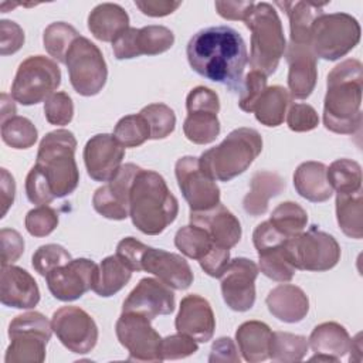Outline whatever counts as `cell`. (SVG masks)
I'll use <instances>...</instances> for the list:
<instances>
[{
	"label": "cell",
	"mask_w": 363,
	"mask_h": 363,
	"mask_svg": "<svg viewBox=\"0 0 363 363\" xmlns=\"http://www.w3.org/2000/svg\"><path fill=\"white\" fill-rule=\"evenodd\" d=\"M186 55L191 69L200 77L240 94L248 52L237 30L228 26L199 30L189 40Z\"/></svg>",
	"instance_id": "1"
},
{
	"label": "cell",
	"mask_w": 363,
	"mask_h": 363,
	"mask_svg": "<svg viewBox=\"0 0 363 363\" xmlns=\"http://www.w3.org/2000/svg\"><path fill=\"white\" fill-rule=\"evenodd\" d=\"M363 65L347 58L332 68L326 79L323 125L339 135H353L362 126Z\"/></svg>",
	"instance_id": "2"
},
{
	"label": "cell",
	"mask_w": 363,
	"mask_h": 363,
	"mask_svg": "<svg viewBox=\"0 0 363 363\" xmlns=\"http://www.w3.org/2000/svg\"><path fill=\"white\" fill-rule=\"evenodd\" d=\"M179 201L166 180L153 170L139 167L129 193V217L146 235L162 234L177 217Z\"/></svg>",
	"instance_id": "3"
},
{
	"label": "cell",
	"mask_w": 363,
	"mask_h": 363,
	"mask_svg": "<svg viewBox=\"0 0 363 363\" xmlns=\"http://www.w3.org/2000/svg\"><path fill=\"white\" fill-rule=\"evenodd\" d=\"M77 139L71 130L48 132L40 142L35 167L48 182L55 199L74 193L79 183V170L75 162Z\"/></svg>",
	"instance_id": "4"
},
{
	"label": "cell",
	"mask_w": 363,
	"mask_h": 363,
	"mask_svg": "<svg viewBox=\"0 0 363 363\" xmlns=\"http://www.w3.org/2000/svg\"><path fill=\"white\" fill-rule=\"evenodd\" d=\"M262 150V138L252 128L231 130L224 140L199 157L201 169L214 180L230 182L244 173Z\"/></svg>",
	"instance_id": "5"
},
{
	"label": "cell",
	"mask_w": 363,
	"mask_h": 363,
	"mask_svg": "<svg viewBox=\"0 0 363 363\" xmlns=\"http://www.w3.org/2000/svg\"><path fill=\"white\" fill-rule=\"evenodd\" d=\"M251 31L250 65L265 77L272 75L286 50V40L281 18L272 4L255 3L244 20Z\"/></svg>",
	"instance_id": "6"
},
{
	"label": "cell",
	"mask_w": 363,
	"mask_h": 363,
	"mask_svg": "<svg viewBox=\"0 0 363 363\" xmlns=\"http://www.w3.org/2000/svg\"><path fill=\"white\" fill-rule=\"evenodd\" d=\"M360 24L347 13H322L311 28V50L316 58L336 61L360 41Z\"/></svg>",
	"instance_id": "7"
},
{
	"label": "cell",
	"mask_w": 363,
	"mask_h": 363,
	"mask_svg": "<svg viewBox=\"0 0 363 363\" xmlns=\"http://www.w3.org/2000/svg\"><path fill=\"white\" fill-rule=\"evenodd\" d=\"M51 322L41 312L17 315L9 325L10 345L6 350V363H41L45 360V347L52 335Z\"/></svg>",
	"instance_id": "8"
},
{
	"label": "cell",
	"mask_w": 363,
	"mask_h": 363,
	"mask_svg": "<svg viewBox=\"0 0 363 363\" xmlns=\"http://www.w3.org/2000/svg\"><path fill=\"white\" fill-rule=\"evenodd\" d=\"M284 248L295 269L323 272L340 259V245L336 238L316 225L284 241Z\"/></svg>",
	"instance_id": "9"
},
{
	"label": "cell",
	"mask_w": 363,
	"mask_h": 363,
	"mask_svg": "<svg viewBox=\"0 0 363 363\" xmlns=\"http://www.w3.org/2000/svg\"><path fill=\"white\" fill-rule=\"evenodd\" d=\"M61 84L58 64L44 55H30L17 68L11 98L24 105H35L52 95Z\"/></svg>",
	"instance_id": "10"
},
{
	"label": "cell",
	"mask_w": 363,
	"mask_h": 363,
	"mask_svg": "<svg viewBox=\"0 0 363 363\" xmlns=\"http://www.w3.org/2000/svg\"><path fill=\"white\" fill-rule=\"evenodd\" d=\"M65 65L69 82L82 96H94L102 91L108 79L105 58L91 40L79 35L69 47Z\"/></svg>",
	"instance_id": "11"
},
{
	"label": "cell",
	"mask_w": 363,
	"mask_h": 363,
	"mask_svg": "<svg viewBox=\"0 0 363 363\" xmlns=\"http://www.w3.org/2000/svg\"><path fill=\"white\" fill-rule=\"evenodd\" d=\"M119 343L128 350L129 360L162 362V337L150 325V320L133 312H122L115 325Z\"/></svg>",
	"instance_id": "12"
},
{
	"label": "cell",
	"mask_w": 363,
	"mask_h": 363,
	"mask_svg": "<svg viewBox=\"0 0 363 363\" xmlns=\"http://www.w3.org/2000/svg\"><path fill=\"white\" fill-rule=\"evenodd\" d=\"M174 245L187 258L199 261L201 269L213 278H220L230 262V250L217 245L204 228L194 224L177 230Z\"/></svg>",
	"instance_id": "13"
},
{
	"label": "cell",
	"mask_w": 363,
	"mask_h": 363,
	"mask_svg": "<svg viewBox=\"0 0 363 363\" xmlns=\"http://www.w3.org/2000/svg\"><path fill=\"white\" fill-rule=\"evenodd\" d=\"M174 174L190 211L210 210L220 203V187L201 169L199 157H180L174 164Z\"/></svg>",
	"instance_id": "14"
},
{
	"label": "cell",
	"mask_w": 363,
	"mask_h": 363,
	"mask_svg": "<svg viewBox=\"0 0 363 363\" xmlns=\"http://www.w3.org/2000/svg\"><path fill=\"white\" fill-rule=\"evenodd\" d=\"M51 326L58 340L72 353H89L98 342V326L92 316L78 306H62L52 313Z\"/></svg>",
	"instance_id": "15"
},
{
	"label": "cell",
	"mask_w": 363,
	"mask_h": 363,
	"mask_svg": "<svg viewBox=\"0 0 363 363\" xmlns=\"http://www.w3.org/2000/svg\"><path fill=\"white\" fill-rule=\"evenodd\" d=\"M96 272L98 265L92 259H71L47 274V286L55 299L71 302L94 288Z\"/></svg>",
	"instance_id": "16"
},
{
	"label": "cell",
	"mask_w": 363,
	"mask_h": 363,
	"mask_svg": "<svg viewBox=\"0 0 363 363\" xmlns=\"http://www.w3.org/2000/svg\"><path fill=\"white\" fill-rule=\"evenodd\" d=\"M258 265L244 257L230 259L221 279V294L227 306L235 312L250 311L255 303Z\"/></svg>",
	"instance_id": "17"
},
{
	"label": "cell",
	"mask_w": 363,
	"mask_h": 363,
	"mask_svg": "<svg viewBox=\"0 0 363 363\" xmlns=\"http://www.w3.org/2000/svg\"><path fill=\"white\" fill-rule=\"evenodd\" d=\"M173 44L174 34L164 26L129 27L112 43V50L116 60H130L139 55L162 54Z\"/></svg>",
	"instance_id": "18"
},
{
	"label": "cell",
	"mask_w": 363,
	"mask_h": 363,
	"mask_svg": "<svg viewBox=\"0 0 363 363\" xmlns=\"http://www.w3.org/2000/svg\"><path fill=\"white\" fill-rule=\"evenodd\" d=\"M174 294L169 285L157 278H142L122 305V312H133L153 320L159 315L174 311Z\"/></svg>",
	"instance_id": "19"
},
{
	"label": "cell",
	"mask_w": 363,
	"mask_h": 363,
	"mask_svg": "<svg viewBox=\"0 0 363 363\" xmlns=\"http://www.w3.org/2000/svg\"><path fill=\"white\" fill-rule=\"evenodd\" d=\"M139 166L122 164L118 174L98 187L92 197V206L98 214L109 220H125L129 217V193Z\"/></svg>",
	"instance_id": "20"
},
{
	"label": "cell",
	"mask_w": 363,
	"mask_h": 363,
	"mask_svg": "<svg viewBox=\"0 0 363 363\" xmlns=\"http://www.w3.org/2000/svg\"><path fill=\"white\" fill-rule=\"evenodd\" d=\"M82 156L88 176L95 182L106 183L121 170L125 147L113 135L98 133L86 142Z\"/></svg>",
	"instance_id": "21"
},
{
	"label": "cell",
	"mask_w": 363,
	"mask_h": 363,
	"mask_svg": "<svg viewBox=\"0 0 363 363\" xmlns=\"http://www.w3.org/2000/svg\"><path fill=\"white\" fill-rule=\"evenodd\" d=\"M139 271H146L155 275L172 289L177 291L187 289L194 279L189 262L182 255L152 248L149 245L145 247L140 255L138 272Z\"/></svg>",
	"instance_id": "22"
},
{
	"label": "cell",
	"mask_w": 363,
	"mask_h": 363,
	"mask_svg": "<svg viewBox=\"0 0 363 363\" xmlns=\"http://www.w3.org/2000/svg\"><path fill=\"white\" fill-rule=\"evenodd\" d=\"M174 326L177 332L193 337L199 343L211 340L216 329V318L210 302L197 294L186 295L180 301Z\"/></svg>",
	"instance_id": "23"
},
{
	"label": "cell",
	"mask_w": 363,
	"mask_h": 363,
	"mask_svg": "<svg viewBox=\"0 0 363 363\" xmlns=\"http://www.w3.org/2000/svg\"><path fill=\"white\" fill-rule=\"evenodd\" d=\"M288 62V91L295 99H306L315 89L318 79L316 57L309 45L288 44L285 50Z\"/></svg>",
	"instance_id": "24"
},
{
	"label": "cell",
	"mask_w": 363,
	"mask_h": 363,
	"mask_svg": "<svg viewBox=\"0 0 363 363\" xmlns=\"http://www.w3.org/2000/svg\"><path fill=\"white\" fill-rule=\"evenodd\" d=\"M0 301L9 308L31 309L40 302L38 285L21 267L4 265L0 277Z\"/></svg>",
	"instance_id": "25"
},
{
	"label": "cell",
	"mask_w": 363,
	"mask_h": 363,
	"mask_svg": "<svg viewBox=\"0 0 363 363\" xmlns=\"http://www.w3.org/2000/svg\"><path fill=\"white\" fill-rule=\"evenodd\" d=\"M190 224L204 228L211 240L223 247L233 248L241 240V224L238 218L221 203L204 211H190Z\"/></svg>",
	"instance_id": "26"
},
{
	"label": "cell",
	"mask_w": 363,
	"mask_h": 363,
	"mask_svg": "<svg viewBox=\"0 0 363 363\" xmlns=\"http://www.w3.org/2000/svg\"><path fill=\"white\" fill-rule=\"evenodd\" d=\"M269 313L281 322L298 323L309 312V299L302 288L281 284L272 288L265 298Z\"/></svg>",
	"instance_id": "27"
},
{
	"label": "cell",
	"mask_w": 363,
	"mask_h": 363,
	"mask_svg": "<svg viewBox=\"0 0 363 363\" xmlns=\"http://www.w3.org/2000/svg\"><path fill=\"white\" fill-rule=\"evenodd\" d=\"M129 28V16L116 3H101L88 16V30L104 43H113L125 30Z\"/></svg>",
	"instance_id": "28"
},
{
	"label": "cell",
	"mask_w": 363,
	"mask_h": 363,
	"mask_svg": "<svg viewBox=\"0 0 363 363\" xmlns=\"http://www.w3.org/2000/svg\"><path fill=\"white\" fill-rule=\"evenodd\" d=\"M289 18V44L311 47V28L318 16L323 13L326 3L312 1H275Z\"/></svg>",
	"instance_id": "29"
},
{
	"label": "cell",
	"mask_w": 363,
	"mask_h": 363,
	"mask_svg": "<svg viewBox=\"0 0 363 363\" xmlns=\"http://www.w3.org/2000/svg\"><path fill=\"white\" fill-rule=\"evenodd\" d=\"M294 187L301 197L312 203H323L333 194L326 177V166L315 160L303 162L296 167Z\"/></svg>",
	"instance_id": "30"
},
{
	"label": "cell",
	"mask_w": 363,
	"mask_h": 363,
	"mask_svg": "<svg viewBox=\"0 0 363 363\" xmlns=\"http://www.w3.org/2000/svg\"><path fill=\"white\" fill-rule=\"evenodd\" d=\"M285 189L284 179L269 170H258L250 180V191L242 200V207L252 217L262 216L268 210L269 199L281 194Z\"/></svg>",
	"instance_id": "31"
},
{
	"label": "cell",
	"mask_w": 363,
	"mask_h": 363,
	"mask_svg": "<svg viewBox=\"0 0 363 363\" xmlns=\"http://www.w3.org/2000/svg\"><path fill=\"white\" fill-rule=\"evenodd\" d=\"M352 337L345 326L337 322H323L313 328L308 345L316 354H323L337 362L350 347Z\"/></svg>",
	"instance_id": "32"
},
{
	"label": "cell",
	"mask_w": 363,
	"mask_h": 363,
	"mask_svg": "<svg viewBox=\"0 0 363 363\" xmlns=\"http://www.w3.org/2000/svg\"><path fill=\"white\" fill-rule=\"evenodd\" d=\"M272 330L261 320H247L235 332V342L244 357L250 363H258L269 359V340Z\"/></svg>",
	"instance_id": "33"
},
{
	"label": "cell",
	"mask_w": 363,
	"mask_h": 363,
	"mask_svg": "<svg viewBox=\"0 0 363 363\" xmlns=\"http://www.w3.org/2000/svg\"><path fill=\"white\" fill-rule=\"evenodd\" d=\"M291 99L292 96L286 88L281 85L267 86L252 108L255 119L268 128L279 126L286 116Z\"/></svg>",
	"instance_id": "34"
},
{
	"label": "cell",
	"mask_w": 363,
	"mask_h": 363,
	"mask_svg": "<svg viewBox=\"0 0 363 363\" xmlns=\"http://www.w3.org/2000/svg\"><path fill=\"white\" fill-rule=\"evenodd\" d=\"M132 269L115 255L105 257L98 265V272L92 291L102 296L108 298L119 292L132 278Z\"/></svg>",
	"instance_id": "35"
},
{
	"label": "cell",
	"mask_w": 363,
	"mask_h": 363,
	"mask_svg": "<svg viewBox=\"0 0 363 363\" xmlns=\"http://www.w3.org/2000/svg\"><path fill=\"white\" fill-rule=\"evenodd\" d=\"M362 190L336 193V220L345 235L360 240L363 237L362 225Z\"/></svg>",
	"instance_id": "36"
},
{
	"label": "cell",
	"mask_w": 363,
	"mask_h": 363,
	"mask_svg": "<svg viewBox=\"0 0 363 363\" xmlns=\"http://www.w3.org/2000/svg\"><path fill=\"white\" fill-rule=\"evenodd\" d=\"M220 121L216 112L190 111L183 123V132L187 140L196 145H207L220 135Z\"/></svg>",
	"instance_id": "37"
},
{
	"label": "cell",
	"mask_w": 363,
	"mask_h": 363,
	"mask_svg": "<svg viewBox=\"0 0 363 363\" xmlns=\"http://www.w3.org/2000/svg\"><path fill=\"white\" fill-rule=\"evenodd\" d=\"M308 347L309 345L305 336L277 330V332H272L268 356L274 362H281V363L301 362L306 356Z\"/></svg>",
	"instance_id": "38"
},
{
	"label": "cell",
	"mask_w": 363,
	"mask_h": 363,
	"mask_svg": "<svg viewBox=\"0 0 363 363\" xmlns=\"http://www.w3.org/2000/svg\"><path fill=\"white\" fill-rule=\"evenodd\" d=\"M328 182L336 193L362 190V167L356 160L337 159L326 167Z\"/></svg>",
	"instance_id": "39"
},
{
	"label": "cell",
	"mask_w": 363,
	"mask_h": 363,
	"mask_svg": "<svg viewBox=\"0 0 363 363\" xmlns=\"http://www.w3.org/2000/svg\"><path fill=\"white\" fill-rule=\"evenodd\" d=\"M286 238L302 233L308 224L305 208L295 201L279 203L268 220Z\"/></svg>",
	"instance_id": "40"
},
{
	"label": "cell",
	"mask_w": 363,
	"mask_h": 363,
	"mask_svg": "<svg viewBox=\"0 0 363 363\" xmlns=\"http://www.w3.org/2000/svg\"><path fill=\"white\" fill-rule=\"evenodd\" d=\"M79 37V33L65 21H55L45 27L43 33V44L45 51L58 62L65 64L67 52L71 44Z\"/></svg>",
	"instance_id": "41"
},
{
	"label": "cell",
	"mask_w": 363,
	"mask_h": 363,
	"mask_svg": "<svg viewBox=\"0 0 363 363\" xmlns=\"http://www.w3.org/2000/svg\"><path fill=\"white\" fill-rule=\"evenodd\" d=\"M258 269L277 282H289L296 271L286 257L284 242L258 252Z\"/></svg>",
	"instance_id": "42"
},
{
	"label": "cell",
	"mask_w": 363,
	"mask_h": 363,
	"mask_svg": "<svg viewBox=\"0 0 363 363\" xmlns=\"http://www.w3.org/2000/svg\"><path fill=\"white\" fill-rule=\"evenodd\" d=\"M38 138L34 123L24 116H11L1 122V139L13 149H28Z\"/></svg>",
	"instance_id": "43"
},
{
	"label": "cell",
	"mask_w": 363,
	"mask_h": 363,
	"mask_svg": "<svg viewBox=\"0 0 363 363\" xmlns=\"http://www.w3.org/2000/svg\"><path fill=\"white\" fill-rule=\"evenodd\" d=\"M113 138L123 147H138L150 139V129L140 113L126 115L115 125Z\"/></svg>",
	"instance_id": "44"
},
{
	"label": "cell",
	"mask_w": 363,
	"mask_h": 363,
	"mask_svg": "<svg viewBox=\"0 0 363 363\" xmlns=\"http://www.w3.org/2000/svg\"><path fill=\"white\" fill-rule=\"evenodd\" d=\"M149 125L150 139H164L167 138L176 126V115L170 106L157 102L150 104L140 109L139 112Z\"/></svg>",
	"instance_id": "45"
},
{
	"label": "cell",
	"mask_w": 363,
	"mask_h": 363,
	"mask_svg": "<svg viewBox=\"0 0 363 363\" xmlns=\"http://www.w3.org/2000/svg\"><path fill=\"white\" fill-rule=\"evenodd\" d=\"M71 259H72L71 254L62 245L45 244L35 250L31 258V264H33V268L41 277H47L48 272H51L60 265L67 264Z\"/></svg>",
	"instance_id": "46"
},
{
	"label": "cell",
	"mask_w": 363,
	"mask_h": 363,
	"mask_svg": "<svg viewBox=\"0 0 363 363\" xmlns=\"http://www.w3.org/2000/svg\"><path fill=\"white\" fill-rule=\"evenodd\" d=\"M24 225L33 237H47L58 225V213L50 206H38L26 214Z\"/></svg>",
	"instance_id": "47"
},
{
	"label": "cell",
	"mask_w": 363,
	"mask_h": 363,
	"mask_svg": "<svg viewBox=\"0 0 363 363\" xmlns=\"http://www.w3.org/2000/svg\"><path fill=\"white\" fill-rule=\"evenodd\" d=\"M44 115L48 123L65 126L74 118V102L67 92H54L44 102Z\"/></svg>",
	"instance_id": "48"
},
{
	"label": "cell",
	"mask_w": 363,
	"mask_h": 363,
	"mask_svg": "<svg viewBox=\"0 0 363 363\" xmlns=\"http://www.w3.org/2000/svg\"><path fill=\"white\" fill-rule=\"evenodd\" d=\"M197 350V342L193 337L180 332L166 336L164 339H162L160 343V356L163 360L184 359L187 356L194 354Z\"/></svg>",
	"instance_id": "49"
},
{
	"label": "cell",
	"mask_w": 363,
	"mask_h": 363,
	"mask_svg": "<svg viewBox=\"0 0 363 363\" xmlns=\"http://www.w3.org/2000/svg\"><path fill=\"white\" fill-rule=\"evenodd\" d=\"M267 88V77L255 69H251L242 79V86L240 91L238 106L244 112H252V108L259 98V95Z\"/></svg>",
	"instance_id": "50"
},
{
	"label": "cell",
	"mask_w": 363,
	"mask_h": 363,
	"mask_svg": "<svg viewBox=\"0 0 363 363\" xmlns=\"http://www.w3.org/2000/svg\"><path fill=\"white\" fill-rule=\"evenodd\" d=\"M285 118L292 132H309L319 125L318 112L309 104H291Z\"/></svg>",
	"instance_id": "51"
},
{
	"label": "cell",
	"mask_w": 363,
	"mask_h": 363,
	"mask_svg": "<svg viewBox=\"0 0 363 363\" xmlns=\"http://www.w3.org/2000/svg\"><path fill=\"white\" fill-rule=\"evenodd\" d=\"M26 194L27 199L37 206L50 204L55 199L48 182L35 166L30 169L26 177Z\"/></svg>",
	"instance_id": "52"
},
{
	"label": "cell",
	"mask_w": 363,
	"mask_h": 363,
	"mask_svg": "<svg viewBox=\"0 0 363 363\" xmlns=\"http://www.w3.org/2000/svg\"><path fill=\"white\" fill-rule=\"evenodd\" d=\"M186 109L190 111H210L218 113L220 111V101L218 95L207 88V86H196L193 88L186 98Z\"/></svg>",
	"instance_id": "53"
},
{
	"label": "cell",
	"mask_w": 363,
	"mask_h": 363,
	"mask_svg": "<svg viewBox=\"0 0 363 363\" xmlns=\"http://www.w3.org/2000/svg\"><path fill=\"white\" fill-rule=\"evenodd\" d=\"M24 44L23 28L11 20L0 21V54L10 55L17 52Z\"/></svg>",
	"instance_id": "54"
},
{
	"label": "cell",
	"mask_w": 363,
	"mask_h": 363,
	"mask_svg": "<svg viewBox=\"0 0 363 363\" xmlns=\"http://www.w3.org/2000/svg\"><path fill=\"white\" fill-rule=\"evenodd\" d=\"M1 267L16 262L24 251V240L18 231L13 228H1Z\"/></svg>",
	"instance_id": "55"
},
{
	"label": "cell",
	"mask_w": 363,
	"mask_h": 363,
	"mask_svg": "<svg viewBox=\"0 0 363 363\" xmlns=\"http://www.w3.org/2000/svg\"><path fill=\"white\" fill-rule=\"evenodd\" d=\"M286 240L268 220L258 224L252 233V242L257 252L281 245Z\"/></svg>",
	"instance_id": "56"
},
{
	"label": "cell",
	"mask_w": 363,
	"mask_h": 363,
	"mask_svg": "<svg viewBox=\"0 0 363 363\" xmlns=\"http://www.w3.org/2000/svg\"><path fill=\"white\" fill-rule=\"evenodd\" d=\"M240 360L241 359L233 339L223 336L213 342L208 356L210 363H240Z\"/></svg>",
	"instance_id": "57"
},
{
	"label": "cell",
	"mask_w": 363,
	"mask_h": 363,
	"mask_svg": "<svg viewBox=\"0 0 363 363\" xmlns=\"http://www.w3.org/2000/svg\"><path fill=\"white\" fill-rule=\"evenodd\" d=\"M254 1H220L214 3L217 13L225 20L244 21L254 7Z\"/></svg>",
	"instance_id": "58"
},
{
	"label": "cell",
	"mask_w": 363,
	"mask_h": 363,
	"mask_svg": "<svg viewBox=\"0 0 363 363\" xmlns=\"http://www.w3.org/2000/svg\"><path fill=\"white\" fill-rule=\"evenodd\" d=\"M180 1H169V0H145L135 1V6L149 17H164L172 14L180 7Z\"/></svg>",
	"instance_id": "59"
},
{
	"label": "cell",
	"mask_w": 363,
	"mask_h": 363,
	"mask_svg": "<svg viewBox=\"0 0 363 363\" xmlns=\"http://www.w3.org/2000/svg\"><path fill=\"white\" fill-rule=\"evenodd\" d=\"M0 189H1V216L4 217L10 206L14 203V196H16V182L13 176L7 172V169H1V182H0Z\"/></svg>",
	"instance_id": "60"
},
{
	"label": "cell",
	"mask_w": 363,
	"mask_h": 363,
	"mask_svg": "<svg viewBox=\"0 0 363 363\" xmlns=\"http://www.w3.org/2000/svg\"><path fill=\"white\" fill-rule=\"evenodd\" d=\"M16 116V105L7 94H1V122Z\"/></svg>",
	"instance_id": "61"
},
{
	"label": "cell",
	"mask_w": 363,
	"mask_h": 363,
	"mask_svg": "<svg viewBox=\"0 0 363 363\" xmlns=\"http://www.w3.org/2000/svg\"><path fill=\"white\" fill-rule=\"evenodd\" d=\"M350 357L349 360H354V362H360L362 360V333H357L354 337H352L350 340Z\"/></svg>",
	"instance_id": "62"
}]
</instances>
